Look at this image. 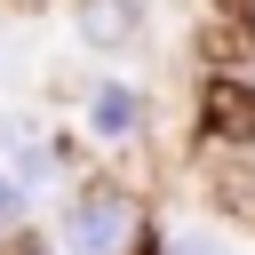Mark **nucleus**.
<instances>
[{
    "label": "nucleus",
    "mask_w": 255,
    "mask_h": 255,
    "mask_svg": "<svg viewBox=\"0 0 255 255\" xmlns=\"http://www.w3.org/2000/svg\"><path fill=\"white\" fill-rule=\"evenodd\" d=\"M191 128H199V135H191L199 159H255V72H239V64L199 72Z\"/></svg>",
    "instance_id": "nucleus-2"
},
{
    "label": "nucleus",
    "mask_w": 255,
    "mask_h": 255,
    "mask_svg": "<svg viewBox=\"0 0 255 255\" xmlns=\"http://www.w3.org/2000/svg\"><path fill=\"white\" fill-rule=\"evenodd\" d=\"M80 135H88L104 159H128V151L151 135V96H143L128 72H96L88 96H80Z\"/></svg>",
    "instance_id": "nucleus-3"
},
{
    "label": "nucleus",
    "mask_w": 255,
    "mask_h": 255,
    "mask_svg": "<svg viewBox=\"0 0 255 255\" xmlns=\"http://www.w3.org/2000/svg\"><path fill=\"white\" fill-rule=\"evenodd\" d=\"M151 255H239V247H231L215 223L191 215V223H159V247H151Z\"/></svg>",
    "instance_id": "nucleus-6"
},
{
    "label": "nucleus",
    "mask_w": 255,
    "mask_h": 255,
    "mask_svg": "<svg viewBox=\"0 0 255 255\" xmlns=\"http://www.w3.org/2000/svg\"><path fill=\"white\" fill-rule=\"evenodd\" d=\"M80 48L96 56H143L151 48V0H64Z\"/></svg>",
    "instance_id": "nucleus-4"
},
{
    "label": "nucleus",
    "mask_w": 255,
    "mask_h": 255,
    "mask_svg": "<svg viewBox=\"0 0 255 255\" xmlns=\"http://www.w3.org/2000/svg\"><path fill=\"white\" fill-rule=\"evenodd\" d=\"M223 32L255 48V0H223Z\"/></svg>",
    "instance_id": "nucleus-7"
},
{
    "label": "nucleus",
    "mask_w": 255,
    "mask_h": 255,
    "mask_svg": "<svg viewBox=\"0 0 255 255\" xmlns=\"http://www.w3.org/2000/svg\"><path fill=\"white\" fill-rule=\"evenodd\" d=\"M32 223H40V191L0 159V239H16V231H32Z\"/></svg>",
    "instance_id": "nucleus-5"
},
{
    "label": "nucleus",
    "mask_w": 255,
    "mask_h": 255,
    "mask_svg": "<svg viewBox=\"0 0 255 255\" xmlns=\"http://www.w3.org/2000/svg\"><path fill=\"white\" fill-rule=\"evenodd\" d=\"M40 231H48V255H151L159 247V223H151V199L128 167H88L64 183V199L40 207Z\"/></svg>",
    "instance_id": "nucleus-1"
}]
</instances>
